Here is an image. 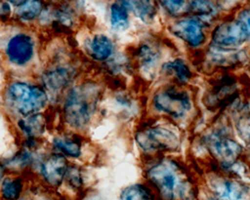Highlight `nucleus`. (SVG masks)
I'll return each instance as SVG.
<instances>
[{
  "mask_svg": "<svg viewBox=\"0 0 250 200\" xmlns=\"http://www.w3.org/2000/svg\"><path fill=\"white\" fill-rule=\"evenodd\" d=\"M239 134L245 141H250V117L247 115H242L238 121Z\"/></svg>",
  "mask_w": 250,
  "mask_h": 200,
  "instance_id": "bb28decb",
  "label": "nucleus"
},
{
  "mask_svg": "<svg viewBox=\"0 0 250 200\" xmlns=\"http://www.w3.org/2000/svg\"><path fill=\"white\" fill-rule=\"evenodd\" d=\"M53 147L60 152V154L68 157L77 158L81 155V141L72 135L56 136L52 141Z\"/></svg>",
  "mask_w": 250,
  "mask_h": 200,
  "instance_id": "2eb2a0df",
  "label": "nucleus"
},
{
  "mask_svg": "<svg viewBox=\"0 0 250 200\" xmlns=\"http://www.w3.org/2000/svg\"><path fill=\"white\" fill-rule=\"evenodd\" d=\"M128 9L123 1L115 2L110 7V20L114 29H125L128 26Z\"/></svg>",
  "mask_w": 250,
  "mask_h": 200,
  "instance_id": "4be33fe9",
  "label": "nucleus"
},
{
  "mask_svg": "<svg viewBox=\"0 0 250 200\" xmlns=\"http://www.w3.org/2000/svg\"><path fill=\"white\" fill-rule=\"evenodd\" d=\"M10 3L16 6L15 15L22 21H32L43 10V2L41 1H10Z\"/></svg>",
  "mask_w": 250,
  "mask_h": 200,
  "instance_id": "f3484780",
  "label": "nucleus"
},
{
  "mask_svg": "<svg viewBox=\"0 0 250 200\" xmlns=\"http://www.w3.org/2000/svg\"><path fill=\"white\" fill-rule=\"evenodd\" d=\"M205 142L211 154L225 167L231 166L242 152L241 145L224 133L223 130L208 134Z\"/></svg>",
  "mask_w": 250,
  "mask_h": 200,
  "instance_id": "423d86ee",
  "label": "nucleus"
},
{
  "mask_svg": "<svg viewBox=\"0 0 250 200\" xmlns=\"http://www.w3.org/2000/svg\"><path fill=\"white\" fill-rule=\"evenodd\" d=\"M171 32L192 47H199L205 42L202 23L196 18H182L171 26Z\"/></svg>",
  "mask_w": 250,
  "mask_h": 200,
  "instance_id": "9b49d317",
  "label": "nucleus"
},
{
  "mask_svg": "<svg viewBox=\"0 0 250 200\" xmlns=\"http://www.w3.org/2000/svg\"><path fill=\"white\" fill-rule=\"evenodd\" d=\"M153 105L159 111L175 119H182L191 109L188 93L168 87L157 92L153 97Z\"/></svg>",
  "mask_w": 250,
  "mask_h": 200,
  "instance_id": "39448f33",
  "label": "nucleus"
},
{
  "mask_svg": "<svg viewBox=\"0 0 250 200\" xmlns=\"http://www.w3.org/2000/svg\"><path fill=\"white\" fill-rule=\"evenodd\" d=\"M69 165L64 155L52 153L46 156L40 164V175L47 186L58 188L63 183Z\"/></svg>",
  "mask_w": 250,
  "mask_h": 200,
  "instance_id": "1a4fd4ad",
  "label": "nucleus"
},
{
  "mask_svg": "<svg viewBox=\"0 0 250 200\" xmlns=\"http://www.w3.org/2000/svg\"><path fill=\"white\" fill-rule=\"evenodd\" d=\"M136 142L144 152L148 153L173 151L179 146L177 135L162 126L148 127L137 132Z\"/></svg>",
  "mask_w": 250,
  "mask_h": 200,
  "instance_id": "20e7f679",
  "label": "nucleus"
},
{
  "mask_svg": "<svg viewBox=\"0 0 250 200\" xmlns=\"http://www.w3.org/2000/svg\"><path fill=\"white\" fill-rule=\"evenodd\" d=\"M75 74L76 71L73 66L58 64L44 72L42 75L43 86L51 92L60 91L73 81Z\"/></svg>",
  "mask_w": 250,
  "mask_h": 200,
  "instance_id": "f8f14e48",
  "label": "nucleus"
},
{
  "mask_svg": "<svg viewBox=\"0 0 250 200\" xmlns=\"http://www.w3.org/2000/svg\"><path fill=\"white\" fill-rule=\"evenodd\" d=\"M162 72L169 77H173L180 83L188 82L192 77V73L187 64L181 59H174L162 65Z\"/></svg>",
  "mask_w": 250,
  "mask_h": 200,
  "instance_id": "dca6fc26",
  "label": "nucleus"
},
{
  "mask_svg": "<svg viewBox=\"0 0 250 200\" xmlns=\"http://www.w3.org/2000/svg\"><path fill=\"white\" fill-rule=\"evenodd\" d=\"M208 191L212 200H250L248 187L230 178H211L208 182Z\"/></svg>",
  "mask_w": 250,
  "mask_h": 200,
  "instance_id": "6e6552de",
  "label": "nucleus"
},
{
  "mask_svg": "<svg viewBox=\"0 0 250 200\" xmlns=\"http://www.w3.org/2000/svg\"><path fill=\"white\" fill-rule=\"evenodd\" d=\"M236 20L246 34L247 38L250 37V8L241 11Z\"/></svg>",
  "mask_w": 250,
  "mask_h": 200,
  "instance_id": "cd10ccee",
  "label": "nucleus"
},
{
  "mask_svg": "<svg viewBox=\"0 0 250 200\" xmlns=\"http://www.w3.org/2000/svg\"><path fill=\"white\" fill-rule=\"evenodd\" d=\"M17 125L26 138V142L36 141V138L42 135L45 130L46 119L43 114L36 113L18 120Z\"/></svg>",
  "mask_w": 250,
  "mask_h": 200,
  "instance_id": "4468645a",
  "label": "nucleus"
},
{
  "mask_svg": "<svg viewBox=\"0 0 250 200\" xmlns=\"http://www.w3.org/2000/svg\"><path fill=\"white\" fill-rule=\"evenodd\" d=\"M87 53L97 61H105L109 59L114 51L112 40L104 34H96L88 39L86 43Z\"/></svg>",
  "mask_w": 250,
  "mask_h": 200,
  "instance_id": "ddd939ff",
  "label": "nucleus"
},
{
  "mask_svg": "<svg viewBox=\"0 0 250 200\" xmlns=\"http://www.w3.org/2000/svg\"><path fill=\"white\" fill-rule=\"evenodd\" d=\"M64 181L67 184V186L73 190L82 189L83 181L80 169L77 166H69L65 174L63 182Z\"/></svg>",
  "mask_w": 250,
  "mask_h": 200,
  "instance_id": "393cba45",
  "label": "nucleus"
},
{
  "mask_svg": "<svg viewBox=\"0 0 250 200\" xmlns=\"http://www.w3.org/2000/svg\"><path fill=\"white\" fill-rule=\"evenodd\" d=\"M35 52V42L31 35L20 32L13 35L6 44L5 55L8 61L15 66L28 64Z\"/></svg>",
  "mask_w": 250,
  "mask_h": 200,
  "instance_id": "0eeeda50",
  "label": "nucleus"
},
{
  "mask_svg": "<svg viewBox=\"0 0 250 200\" xmlns=\"http://www.w3.org/2000/svg\"><path fill=\"white\" fill-rule=\"evenodd\" d=\"M163 7L166 9L169 14L174 15V16H178L181 15L183 13H188V8H189V4H187L185 1H161Z\"/></svg>",
  "mask_w": 250,
  "mask_h": 200,
  "instance_id": "a878e982",
  "label": "nucleus"
},
{
  "mask_svg": "<svg viewBox=\"0 0 250 200\" xmlns=\"http://www.w3.org/2000/svg\"><path fill=\"white\" fill-rule=\"evenodd\" d=\"M23 190V178L20 176L4 178L0 186V194L3 200H18Z\"/></svg>",
  "mask_w": 250,
  "mask_h": 200,
  "instance_id": "a211bd4d",
  "label": "nucleus"
},
{
  "mask_svg": "<svg viewBox=\"0 0 250 200\" xmlns=\"http://www.w3.org/2000/svg\"><path fill=\"white\" fill-rule=\"evenodd\" d=\"M10 13H11V9L9 4L7 2L0 1V20L5 21V20L9 18Z\"/></svg>",
  "mask_w": 250,
  "mask_h": 200,
  "instance_id": "c85d7f7f",
  "label": "nucleus"
},
{
  "mask_svg": "<svg viewBox=\"0 0 250 200\" xmlns=\"http://www.w3.org/2000/svg\"><path fill=\"white\" fill-rule=\"evenodd\" d=\"M99 92L98 86L93 82L81 83L71 88L63 104L65 122L75 129L84 128L94 113Z\"/></svg>",
  "mask_w": 250,
  "mask_h": 200,
  "instance_id": "f03ea898",
  "label": "nucleus"
},
{
  "mask_svg": "<svg viewBox=\"0 0 250 200\" xmlns=\"http://www.w3.org/2000/svg\"><path fill=\"white\" fill-rule=\"evenodd\" d=\"M188 13L194 14L201 23L208 25V21H212L217 10L216 6L209 1H191L189 2Z\"/></svg>",
  "mask_w": 250,
  "mask_h": 200,
  "instance_id": "6ab92c4d",
  "label": "nucleus"
},
{
  "mask_svg": "<svg viewBox=\"0 0 250 200\" xmlns=\"http://www.w3.org/2000/svg\"><path fill=\"white\" fill-rule=\"evenodd\" d=\"M120 200H156L153 191L144 184H132L125 187L119 196Z\"/></svg>",
  "mask_w": 250,
  "mask_h": 200,
  "instance_id": "412c9836",
  "label": "nucleus"
},
{
  "mask_svg": "<svg viewBox=\"0 0 250 200\" xmlns=\"http://www.w3.org/2000/svg\"><path fill=\"white\" fill-rule=\"evenodd\" d=\"M137 57L143 66H153L159 58L157 49L149 44H142L137 49Z\"/></svg>",
  "mask_w": 250,
  "mask_h": 200,
  "instance_id": "b1692460",
  "label": "nucleus"
},
{
  "mask_svg": "<svg viewBox=\"0 0 250 200\" xmlns=\"http://www.w3.org/2000/svg\"><path fill=\"white\" fill-rule=\"evenodd\" d=\"M32 162V156L27 150L19 151L16 155H14L11 159L3 164L5 169H9L12 171L23 170L28 167Z\"/></svg>",
  "mask_w": 250,
  "mask_h": 200,
  "instance_id": "5701e85b",
  "label": "nucleus"
},
{
  "mask_svg": "<svg viewBox=\"0 0 250 200\" xmlns=\"http://www.w3.org/2000/svg\"><path fill=\"white\" fill-rule=\"evenodd\" d=\"M146 177L161 200H193L195 197L190 179L173 160L156 162L146 171Z\"/></svg>",
  "mask_w": 250,
  "mask_h": 200,
  "instance_id": "f257e3e1",
  "label": "nucleus"
},
{
  "mask_svg": "<svg viewBox=\"0 0 250 200\" xmlns=\"http://www.w3.org/2000/svg\"><path fill=\"white\" fill-rule=\"evenodd\" d=\"M212 42L217 47L233 48L246 41L247 36L237 20H227L217 25L211 35Z\"/></svg>",
  "mask_w": 250,
  "mask_h": 200,
  "instance_id": "9d476101",
  "label": "nucleus"
},
{
  "mask_svg": "<svg viewBox=\"0 0 250 200\" xmlns=\"http://www.w3.org/2000/svg\"><path fill=\"white\" fill-rule=\"evenodd\" d=\"M5 167H4V165L2 164V163H0V181H1V179L3 178V176H4V173H5Z\"/></svg>",
  "mask_w": 250,
  "mask_h": 200,
  "instance_id": "c756f323",
  "label": "nucleus"
},
{
  "mask_svg": "<svg viewBox=\"0 0 250 200\" xmlns=\"http://www.w3.org/2000/svg\"><path fill=\"white\" fill-rule=\"evenodd\" d=\"M128 11L131 10L143 22H150L156 14L154 2L151 1H123Z\"/></svg>",
  "mask_w": 250,
  "mask_h": 200,
  "instance_id": "aec40b11",
  "label": "nucleus"
},
{
  "mask_svg": "<svg viewBox=\"0 0 250 200\" xmlns=\"http://www.w3.org/2000/svg\"><path fill=\"white\" fill-rule=\"evenodd\" d=\"M4 100L10 111L24 118L44 108L48 96L42 86L15 81L6 87Z\"/></svg>",
  "mask_w": 250,
  "mask_h": 200,
  "instance_id": "7ed1b4c3",
  "label": "nucleus"
}]
</instances>
